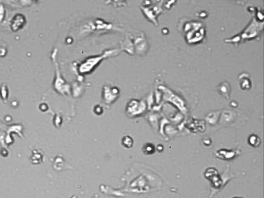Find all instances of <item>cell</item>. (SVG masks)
<instances>
[{
    "mask_svg": "<svg viewBox=\"0 0 264 198\" xmlns=\"http://www.w3.org/2000/svg\"><path fill=\"white\" fill-rule=\"evenodd\" d=\"M259 139H258V138L256 136H254V135L251 136L249 139L250 145L254 147H256L257 145L259 144Z\"/></svg>",
    "mask_w": 264,
    "mask_h": 198,
    "instance_id": "obj_1",
    "label": "cell"
}]
</instances>
